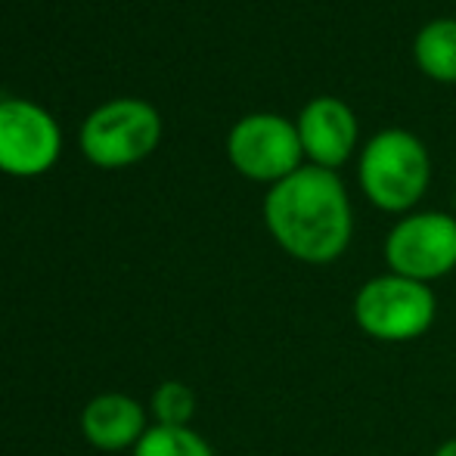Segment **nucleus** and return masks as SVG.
<instances>
[{
	"label": "nucleus",
	"mask_w": 456,
	"mask_h": 456,
	"mask_svg": "<svg viewBox=\"0 0 456 456\" xmlns=\"http://www.w3.org/2000/svg\"><path fill=\"white\" fill-rule=\"evenodd\" d=\"M162 118L143 100H112L87 115L81 127V150L100 168H125L146 159L159 146Z\"/></svg>",
	"instance_id": "obj_4"
},
{
	"label": "nucleus",
	"mask_w": 456,
	"mask_h": 456,
	"mask_svg": "<svg viewBox=\"0 0 456 456\" xmlns=\"http://www.w3.org/2000/svg\"><path fill=\"white\" fill-rule=\"evenodd\" d=\"M230 165L258 183H280L305 165L298 127L276 112H252L230 127Z\"/></svg>",
	"instance_id": "obj_6"
},
{
	"label": "nucleus",
	"mask_w": 456,
	"mask_h": 456,
	"mask_svg": "<svg viewBox=\"0 0 456 456\" xmlns=\"http://www.w3.org/2000/svg\"><path fill=\"white\" fill-rule=\"evenodd\" d=\"M265 224L273 242L301 265L338 261L354 240V208L338 171L301 165L265 196Z\"/></svg>",
	"instance_id": "obj_1"
},
{
	"label": "nucleus",
	"mask_w": 456,
	"mask_h": 456,
	"mask_svg": "<svg viewBox=\"0 0 456 456\" xmlns=\"http://www.w3.org/2000/svg\"><path fill=\"white\" fill-rule=\"evenodd\" d=\"M432 456H456V438H447L444 444H441Z\"/></svg>",
	"instance_id": "obj_13"
},
{
	"label": "nucleus",
	"mask_w": 456,
	"mask_h": 456,
	"mask_svg": "<svg viewBox=\"0 0 456 456\" xmlns=\"http://www.w3.org/2000/svg\"><path fill=\"white\" fill-rule=\"evenodd\" d=\"M131 456H215L211 444L190 426H152Z\"/></svg>",
	"instance_id": "obj_11"
},
{
	"label": "nucleus",
	"mask_w": 456,
	"mask_h": 456,
	"mask_svg": "<svg viewBox=\"0 0 456 456\" xmlns=\"http://www.w3.org/2000/svg\"><path fill=\"white\" fill-rule=\"evenodd\" d=\"M357 181L366 202L385 215H410L432 183V156L413 131L385 127L363 143Z\"/></svg>",
	"instance_id": "obj_2"
},
{
	"label": "nucleus",
	"mask_w": 456,
	"mask_h": 456,
	"mask_svg": "<svg viewBox=\"0 0 456 456\" xmlns=\"http://www.w3.org/2000/svg\"><path fill=\"white\" fill-rule=\"evenodd\" d=\"M152 413H156V426H190V419L196 416V395L190 385L168 379L156 388L152 395Z\"/></svg>",
	"instance_id": "obj_12"
},
{
	"label": "nucleus",
	"mask_w": 456,
	"mask_h": 456,
	"mask_svg": "<svg viewBox=\"0 0 456 456\" xmlns=\"http://www.w3.org/2000/svg\"><path fill=\"white\" fill-rule=\"evenodd\" d=\"M146 410L140 401L127 395H100L81 413V432L91 441L96 451H125V447H137V441L146 435Z\"/></svg>",
	"instance_id": "obj_9"
},
{
	"label": "nucleus",
	"mask_w": 456,
	"mask_h": 456,
	"mask_svg": "<svg viewBox=\"0 0 456 456\" xmlns=\"http://www.w3.org/2000/svg\"><path fill=\"white\" fill-rule=\"evenodd\" d=\"M307 165L338 171L357 150L361 125L354 109L338 96H314L295 118Z\"/></svg>",
	"instance_id": "obj_8"
},
{
	"label": "nucleus",
	"mask_w": 456,
	"mask_h": 456,
	"mask_svg": "<svg viewBox=\"0 0 456 456\" xmlns=\"http://www.w3.org/2000/svg\"><path fill=\"white\" fill-rule=\"evenodd\" d=\"M413 60L426 78L438 85H456V19L441 16L416 31Z\"/></svg>",
	"instance_id": "obj_10"
},
{
	"label": "nucleus",
	"mask_w": 456,
	"mask_h": 456,
	"mask_svg": "<svg viewBox=\"0 0 456 456\" xmlns=\"http://www.w3.org/2000/svg\"><path fill=\"white\" fill-rule=\"evenodd\" d=\"M354 323L363 336L385 345H403L422 338L438 317V298L432 286L397 273L370 276L354 295Z\"/></svg>",
	"instance_id": "obj_3"
},
{
	"label": "nucleus",
	"mask_w": 456,
	"mask_h": 456,
	"mask_svg": "<svg viewBox=\"0 0 456 456\" xmlns=\"http://www.w3.org/2000/svg\"><path fill=\"white\" fill-rule=\"evenodd\" d=\"M391 273L426 282L456 271V217L447 211H410L385 236Z\"/></svg>",
	"instance_id": "obj_5"
},
{
	"label": "nucleus",
	"mask_w": 456,
	"mask_h": 456,
	"mask_svg": "<svg viewBox=\"0 0 456 456\" xmlns=\"http://www.w3.org/2000/svg\"><path fill=\"white\" fill-rule=\"evenodd\" d=\"M60 156V127L44 106L0 100V171L12 177L44 175Z\"/></svg>",
	"instance_id": "obj_7"
}]
</instances>
